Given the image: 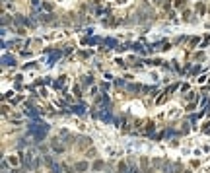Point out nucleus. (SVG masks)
Returning a JSON list of instances; mask_svg holds the SVG:
<instances>
[{
    "label": "nucleus",
    "mask_w": 210,
    "mask_h": 173,
    "mask_svg": "<svg viewBox=\"0 0 210 173\" xmlns=\"http://www.w3.org/2000/svg\"><path fill=\"white\" fill-rule=\"evenodd\" d=\"M4 64H10V66H14L16 64V61L12 58V56H4Z\"/></svg>",
    "instance_id": "1"
},
{
    "label": "nucleus",
    "mask_w": 210,
    "mask_h": 173,
    "mask_svg": "<svg viewBox=\"0 0 210 173\" xmlns=\"http://www.w3.org/2000/svg\"><path fill=\"white\" fill-rule=\"evenodd\" d=\"M86 167H88V164H78V165H76V169H80V171H84Z\"/></svg>",
    "instance_id": "2"
}]
</instances>
